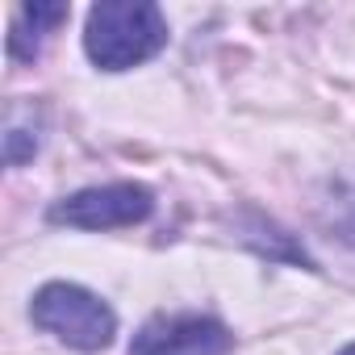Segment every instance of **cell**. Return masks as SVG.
<instances>
[{
	"instance_id": "obj_8",
	"label": "cell",
	"mask_w": 355,
	"mask_h": 355,
	"mask_svg": "<svg viewBox=\"0 0 355 355\" xmlns=\"http://www.w3.org/2000/svg\"><path fill=\"white\" fill-rule=\"evenodd\" d=\"M338 355H355V343H347V347H343V351H338Z\"/></svg>"
},
{
	"instance_id": "obj_6",
	"label": "cell",
	"mask_w": 355,
	"mask_h": 355,
	"mask_svg": "<svg viewBox=\"0 0 355 355\" xmlns=\"http://www.w3.org/2000/svg\"><path fill=\"white\" fill-rule=\"evenodd\" d=\"M322 222H326V230H330L338 243L355 247V175L334 184L330 201L322 205Z\"/></svg>"
},
{
	"instance_id": "obj_4",
	"label": "cell",
	"mask_w": 355,
	"mask_h": 355,
	"mask_svg": "<svg viewBox=\"0 0 355 355\" xmlns=\"http://www.w3.org/2000/svg\"><path fill=\"white\" fill-rule=\"evenodd\" d=\"M130 355H234V334L209 313H159L142 322Z\"/></svg>"
},
{
	"instance_id": "obj_7",
	"label": "cell",
	"mask_w": 355,
	"mask_h": 355,
	"mask_svg": "<svg viewBox=\"0 0 355 355\" xmlns=\"http://www.w3.org/2000/svg\"><path fill=\"white\" fill-rule=\"evenodd\" d=\"M34 150H38V134L21 130V125L9 117V130H5V163H9V167H17V163H26Z\"/></svg>"
},
{
	"instance_id": "obj_1",
	"label": "cell",
	"mask_w": 355,
	"mask_h": 355,
	"mask_svg": "<svg viewBox=\"0 0 355 355\" xmlns=\"http://www.w3.org/2000/svg\"><path fill=\"white\" fill-rule=\"evenodd\" d=\"M167 46V21L146 0H101L88 9L84 51L101 71H130Z\"/></svg>"
},
{
	"instance_id": "obj_3",
	"label": "cell",
	"mask_w": 355,
	"mask_h": 355,
	"mask_svg": "<svg viewBox=\"0 0 355 355\" xmlns=\"http://www.w3.org/2000/svg\"><path fill=\"white\" fill-rule=\"evenodd\" d=\"M155 209L150 189L125 180V184H96V189H80L63 201L51 205V222L59 226H76V230H121V226H138L146 222Z\"/></svg>"
},
{
	"instance_id": "obj_5",
	"label": "cell",
	"mask_w": 355,
	"mask_h": 355,
	"mask_svg": "<svg viewBox=\"0 0 355 355\" xmlns=\"http://www.w3.org/2000/svg\"><path fill=\"white\" fill-rule=\"evenodd\" d=\"M67 21V5H21L9 26V59L13 63H34L46 34Z\"/></svg>"
},
{
	"instance_id": "obj_2",
	"label": "cell",
	"mask_w": 355,
	"mask_h": 355,
	"mask_svg": "<svg viewBox=\"0 0 355 355\" xmlns=\"http://www.w3.org/2000/svg\"><path fill=\"white\" fill-rule=\"evenodd\" d=\"M30 318L38 330L55 334L59 343L76 347V351H101L113 343L117 334V313L84 284H67V280H51L34 293Z\"/></svg>"
}]
</instances>
